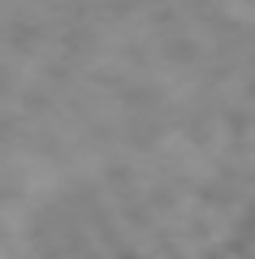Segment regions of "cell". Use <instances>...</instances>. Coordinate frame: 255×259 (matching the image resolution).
I'll list each match as a JSON object with an SVG mask.
<instances>
[{
  "mask_svg": "<svg viewBox=\"0 0 255 259\" xmlns=\"http://www.w3.org/2000/svg\"><path fill=\"white\" fill-rule=\"evenodd\" d=\"M216 255H221V259H238V255H234L229 246H216Z\"/></svg>",
  "mask_w": 255,
  "mask_h": 259,
  "instance_id": "1",
  "label": "cell"
},
{
  "mask_svg": "<svg viewBox=\"0 0 255 259\" xmlns=\"http://www.w3.org/2000/svg\"><path fill=\"white\" fill-rule=\"evenodd\" d=\"M251 259H255V246H251Z\"/></svg>",
  "mask_w": 255,
  "mask_h": 259,
  "instance_id": "2",
  "label": "cell"
}]
</instances>
